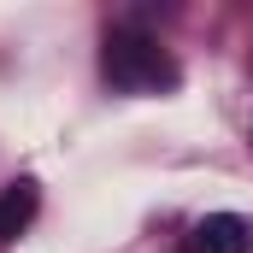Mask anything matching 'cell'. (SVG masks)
<instances>
[{
  "instance_id": "cell-2",
  "label": "cell",
  "mask_w": 253,
  "mask_h": 253,
  "mask_svg": "<svg viewBox=\"0 0 253 253\" xmlns=\"http://www.w3.org/2000/svg\"><path fill=\"white\" fill-rule=\"evenodd\" d=\"M253 248V224L248 218H236V212H212V218H200L189 236V253H248Z\"/></svg>"
},
{
  "instance_id": "cell-3",
  "label": "cell",
  "mask_w": 253,
  "mask_h": 253,
  "mask_svg": "<svg viewBox=\"0 0 253 253\" xmlns=\"http://www.w3.org/2000/svg\"><path fill=\"white\" fill-rule=\"evenodd\" d=\"M36 206H42V194H36L30 177H24V183H12V189H0V242H12V236L36 218Z\"/></svg>"
},
{
  "instance_id": "cell-1",
  "label": "cell",
  "mask_w": 253,
  "mask_h": 253,
  "mask_svg": "<svg viewBox=\"0 0 253 253\" xmlns=\"http://www.w3.org/2000/svg\"><path fill=\"white\" fill-rule=\"evenodd\" d=\"M100 77H106L112 88H124V94H141V88H171V83H177V65H171V53H165L153 36H141V30H112L106 47H100Z\"/></svg>"
}]
</instances>
